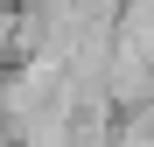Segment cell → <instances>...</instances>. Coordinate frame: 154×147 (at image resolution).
Wrapping results in <instances>:
<instances>
[{
    "label": "cell",
    "mask_w": 154,
    "mask_h": 147,
    "mask_svg": "<svg viewBox=\"0 0 154 147\" xmlns=\"http://www.w3.org/2000/svg\"><path fill=\"white\" fill-rule=\"evenodd\" d=\"M0 7H21V0H0Z\"/></svg>",
    "instance_id": "obj_1"
}]
</instances>
